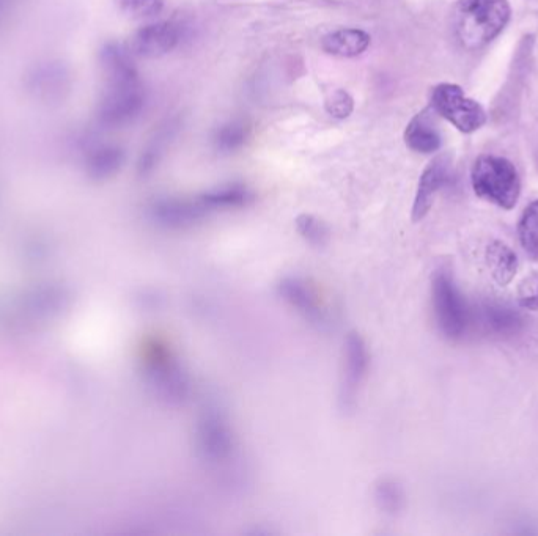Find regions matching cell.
Masks as SVG:
<instances>
[{
	"mask_svg": "<svg viewBox=\"0 0 538 536\" xmlns=\"http://www.w3.org/2000/svg\"><path fill=\"white\" fill-rule=\"evenodd\" d=\"M518 302L524 309L538 310V272L521 282L518 288Z\"/></svg>",
	"mask_w": 538,
	"mask_h": 536,
	"instance_id": "cell-25",
	"label": "cell"
},
{
	"mask_svg": "<svg viewBox=\"0 0 538 536\" xmlns=\"http://www.w3.org/2000/svg\"><path fill=\"white\" fill-rule=\"evenodd\" d=\"M471 183L477 197L502 210H512L520 199L521 180L518 170L509 159L501 156H480L472 166Z\"/></svg>",
	"mask_w": 538,
	"mask_h": 536,
	"instance_id": "cell-3",
	"label": "cell"
},
{
	"mask_svg": "<svg viewBox=\"0 0 538 536\" xmlns=\"http://www.w3.org/2000/svg\"><path fill=\"white\" fill-rule=\"evenodd\" d=\"M180 27L177 24L163 23L148 24L134 32L129 38L128 49L134 56L142 59H158L174 51L180 43Z\"/></svg>",
	"mask_w": 538,
	"mask_h": 536,
	"instance_id": "cell-10",
	"label": "cell"
},
{
	"mask_svg": "<svg viewBox=\"0 0 538 536\" xmlns=\"http://www.w3.org/2000/svg\"><path fill=\"white\" fill-rule=\"evenodd\" d=\"M512 16L509 0H458L455 30L466 49L476 51L502 34Z\"/></svg>",
	"mask_w": 538,
	"mask_h": 536,
	"instance_id": "cell-2",
	"label": "cell"
},
{
	"mask_svg": "<svg viewBox=\"0 0 538 536\" xmlns=\"http://www.w3.org/2000/svg\"><path fill=\"white\" fill-rule=\"evenodd\" d=\"M518 236L524 252L534 261H538V200L524 210L518 224Z\"/></svg>",
	"mask_w": 538,
	"mask_h": 536,
	"instance_id": "cell-19",
	"label": "cell"
},
{
	"mask_svg": "<svg viewBox=\"0 0 538 536\" xmlns=\"http://www.w3.org/2000/svg\"><path fill=\"white\" fill-rule=\"evenodd\" d=\"M483 321L490 327L491 331L498 332V334H509V332L516 331L521 324L518 313L513 312L509 307H501V305L485 307Z\"/></svg>",
	"mask_w": 538,
	"mask_h": 536,
	"instance_id": "cell-20",
	"label": "cell"
},
{
	"mask_svg": "<svg viewBox=\"0 0 538 536\" xmlns=\"http://www.w3.org/2000/svg\"><path fill=\"white\" fill-rule=\"evenodd\" d=\"M208 213L199 199H163L153 203L152 216L159 225L170 230L191 227L202 221Z\"/></svg>",
	"mask_w": 538,
	"mask_h": 536,
	"instance_id": "cell-12",
	"label": "cell"
},
{
	"mask_svg": "<svg viewBox=\"0 0 538 536\" xmlns=\"http://www.w3.org/2000/svg\"><path fill=\"white\" fill-rule=\"evenodd\" d=\"M125 161V151L117 145H100L90 153L87 169L95 178H107L120 170Z\"/></svg>",
	"mask_w": 538,
	"mask_h": 536,
	"instance_id": "cell-17",
	"label": "cell"
},
{
	"mask_svg": "<svg viewBox=\"0 0 538 536\" xmlns=\"http://www.w3.org/2000/svg\"><path fill=\"white\" fill-rule=\"evenodd\" d=\"M107 87L98 106V120L107 128L133 123L145 106V92L134 63H123L104 71Z\"/></svg>",
	"mask_w": 538,
	"mask_h": 536,
	"instance_id": "cell-1",
	"label": "cell"
},
{
	"mask_svg": "<svg viewBox=\"0 0 538 536\" xmlns=\"http://www.w3.org/2000/svg\"><path fill=\"white\" fill-rule=\"evenodd\" d=\"M202 203L203 208L211 213V211L235 210V208H243L249 205L254 200V192L244 186V184L235 183L227 184L222 188L214 189V191L205 192V194L197 197Z\"/></svg>",
	"mask_w": 538,
	"mask_h": 536,
	"instance_id": "cell-15",
	"label": "cell"
},
{
	"mask_svg": "<svg viewBox=\"0 0 538 536\" xmlns=\"http://www.w3.org/2000/svg\"><path fill=\"white\" fill-rule=\"evenodd\" d=\"M249 136H251L249 126L241 120H233L222 125L214 133V147L221 153H235L246 145Z\"/></svg>",
	"mask_w": 538,
	"mask_h": 536,
	"instance_id": "cell-18",
	"label": "cell"
},
{
	"mask_svg": "<svg viewBox=\"0 0 538 536\" xmlns=\"http://www.w3.org/2000/svg\"><path fill=\"white\" fill-rule=\"evenodd\" d=\"M433 307L439 329L446 337L458 338L465 334L469 323L468 307L446 272H438L433 280Z\"/></svg>",
	"mask_w": 538,
	"mask_h": 536,
	"instance_id": "cell-5",
	"label": "cell"
},
{
	"mask_svg": "<svg viewBox=\"0 0 538 536\" xmlns=\"http://www.w3.org/2000/svg\"><path fill=\"white\" fill-rule=\"evenodd\" d=\"M405 142L411 150L422 155H430L441 148L443 140L430 109L419 112L406 126Z\"/></svg>",
	"mask_w": 538,
	"mask_h": 536,
	"instance_id": "cell-13",
	"label": "cell"
},
{
	"mask_svg": "<svg viewBox=\"0 0 538 536\" xmlns=\"http://www.w3.org/2000/svg\"><path fill=\"white\" fill-rule=\"evenodd\" d=\"M432 107L436 114L446 118L461 133H476L487 123L485 109L455 84L436 85L432 93Z\"/></svg>",
	"mask_w": 538,
	"mask_h": 536,
	"instance_id": "cell-4",
	"label": "cell"
},
{
	"mask_svg": "<svg viewBox=\"0 0 538 536\" xmlns=\"http://www.w3.org/2000/svg\"><path fill=\"white\" fill-rule=\"evenodd\" d=\"M148 379L159 397L170 404H180L189 393V382L166 346L155 345L148 356Z\"/></svg>",
	"mask_w": 538,
	"mask_h": 536,
	"instance_id": "cell-6",
	"label": "cell"
},
{
	"mask_svg": "<svg viewBox=\"0 0 538 536\" xmlns=\"http://www.w3.org/2000/svg\"><path fill=\"white\" fill-rule=\"evenodd\" d=\"M233 433L225 415L218 408H207L197 422V452L207 463L219 464L233 452Z\"/></svg>",
	"mask_w": 538,
	"mask_h": 536,
	"instance_id": "cell-7",
	"label": "cell"
},
{
	"mask_svg": "<svg viewBox=\"0 0 538 536\" xmlns=\"http://www.w3.org/2000/svg\"><path fill=\"white\" fill-rule=\"evenodd\" d=\"M295 224L299 235L306 239L307 243L315 247H323L328 244V227L318 217L312 216V214H301V216L296 217Z\"/></svg>",
	"mask_w": 538,
	"mask_h": 536,
	"instance_id": "cell-21",
	"label": "cell"
},
{
	"mask_svg": "<svg viewBox=\"0 0 538 536\" xmlns=\"http://www.w3.org/2000/svg\"><path fill=\"white\" fill-rule=\"evenodd\" d=\"M485 260L494 282L507 287L515 279L518 271V258L515 252L502 241H493L485 250Z\"/></svg>",
	"mask_w": 538,
	"mask_h": 536,
	"instance_id": "cell-16",
	"label": "cell"
},
{
	"mask_svg": "<svg viewBox=\"0 0 538 536\" xmlns=\"http://www.w3.org/2000/svg\"><path fill=\"white\" fill-rule=\"evenodd\" d=\"M402 491L392 480H383L376 485L375 502L384 513L394 514L402 507Z\"/></svg>",
	"mask_w": 538,
	"mask_h": 536,
	"instance_id": "cell-23",
	"label": "cell"
},
{
	"mask_svg": "<svg viewBox=\"0 0 538 536\" xmlns=\"http://www.w3.org/2000/svg\"><path fill=\"white\" fill-rule=\"evenodd\" d=\"M277 291L290 307L309 324L325 331L329 327V313L312 285L299 277L288 276L279 282Z\"/></svg>",
	"mask_w": 538,
	"mask_h": 536,
	"instance_id": "cell-9",
	"label": "cell"
},
{
	"mask_svg": "<svg viewBox=\"0 0 538 536\" xmlns=\"http://www.w3.org/2000/svg\"><path fill=\"white\" fill-rule=\"evenodd\" d=\"M370 35L361 29H340L326 35L321 40V49L329 56L351 59L364 54L369 49Z\"/></svg>",
	"mask_w": 538,
	"mask_h": 536,
	"instance_id": "cell-14",
	"label": "cell"
},
{
	"mask_svg": "<svg viewBox=\"0 0 538 536\" xmlns=\"http://www.w3.org/2000/svg\"><path fill=\"white\" fill-rule=\"evenodd\" d=\"M370 365V353L361 334L351 331L345 338V370H343L340 406L343 411H351L358 398L359 387L364 381Z\"/></svg>",
	"mask_w": 538,
	"mask_h": 536,
	"instance_id": "cell-8",
	"label": "cell"
},
{
	"mask_svg": "<svg viewBox=\"0 0 538 536\" xmlns=\"http://www.w3.org/2000/svg\"><path fill=\"white\" fill-rule=\"evenodd\" d=\"M120 12L133 19H148L163 12L164 0H117Z\"/></svg>",
	"mask_w": 538,
	"mask_h": 536,
	"instance_id": "cell-22",
	"label": "cell"
},
{
	"mask_svg": "<svg viewBox=\"0 0 538 536\" xmlns=\"http://www.w3.org/2000/svg\"><path fill=\"white\" fill-rule=\"evenodd\" d=\"M2 4H4V0H0V7H2Z\"/></svg>",
	"mask_w": 538,
	"mask_h": 536,
	"instance_id": "cell-26",
	"label": "cell"
},
{
	"mask_svg": "<svg viewBox=\"0 0 538 536\" xmlns=\"http://www.w3.org/2000/svg\"><path fill=\"white\" fill-rule=\"evenodd\" d=\"M450 167H452V161L449 155L438 156L425 167L413 203V213H411L413 222L422 221L427 216L435 202L436 194L450 180Z\"/></svg>",
	"mask_w": 538,
	"mask_h": 536,
	"instance_id": "cell-11",
	"label": "cell"
},
{
	"mask_svg": "<svg viewBox=\"0 0 538 536\" xmlns=\"http://www.w3.org/2000/svg\"><path fill=\"white\" fill-rule=\"evenodd\" d=\"M326 112L337 120H345L353 114L354 101L347 90H332L325 101Z\"/></svg>",
	"mask_w": 538,
	"mask_h": 536,
	"instance_id": "cell-24",
	"label": "cell"
}]
</instances>
